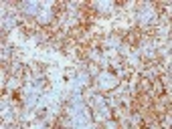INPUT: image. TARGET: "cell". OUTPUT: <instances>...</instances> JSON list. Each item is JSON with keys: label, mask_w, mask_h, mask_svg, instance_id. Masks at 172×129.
I'll return each instance as SVG.
<instances>
[{"label": "cell", "mask_w": 172, "mask_h": 129, "mask_svg": "<svg viewBox=\"0 0 172 129\" xmlns=\"http://www.w3.org/2000/svg\"><path fill=\"white\" fill-rule=\"evenodd\" d=\"M138 41H140V34L138 32H130L128 34V42H130V45H136Z\"/></svg>", "instance_id": "1"}]
</instances>
